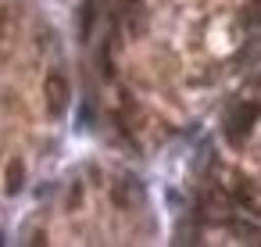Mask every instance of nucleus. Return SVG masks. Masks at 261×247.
<instances>
[{
  "label": "nucleus",
  "mask_w": 261,
  "mask_h": 247,
  "mask_svg": "<svg viewBox=\"0 0 261 247\" xmlns=\"http://www.w3.org/2000/svg\"><path fill=\"white\" fill-rule=\"evenodd\" d=\"M8 193H18L22 186H25V165H22V158H15L11 165H8Z\"/></svg>",
  "instance_id": "obj_3"
},
{
  "label": "nucleus",
  "mask_w": 261,
  "mask_h": 247,
  "mask_svg": "<svg viewBox=\"0 0 261 247\" xmlns=\"http://www.w3.org/2000/svg\"><path fill=\"white\" fill-rule=\"evenodd\" d=\"M93 18H97V4H93V0H86V4L79 8V40H90Z\"/></svg>",
  "instance_id": "obj_4"
},
{
  "label": "nucleus",
  "mask_w": 261,
  "mask_h": 247,
  "mask_svg": "<svg viewBox=\"0 0 261 247\" xmlns=\"http://www.w3.org/2000/svg\"><path fill=\"white\" fill-rule=\"evenodd\" d=\"M43 97H47V111H50L54 118H61L65 108H68V83H65L58 72H50L47 83H43Z\"/></svg>",
  "instance_id": "obj_2"
},
{
  "label": "nucleus",
  "mask_w": 261,
  "mask_h": 247,
  "mask_svg": "<svg viewBox=\"0 0 261 247\" xmlns=\"http://www.w3.org/2000/svg\"><path fill=\"white\" fill-rule=\"evenodd\" d=\"M257 111H261V108H257L254 101H247V104H236V108H232V115L225 118V136H229L232 143H240V140L250 133V126H254Z\"/></svg>",
  "instance_id": "obj_1"
}]
</instances>
